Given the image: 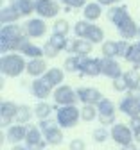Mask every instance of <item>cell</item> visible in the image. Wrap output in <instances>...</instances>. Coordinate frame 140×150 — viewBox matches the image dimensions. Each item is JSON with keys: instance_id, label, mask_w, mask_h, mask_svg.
I'll use <instances>...</instances> for the list:
<instances>
[{"instance_id": "obj_2", "label": "cell", "mask_w": 140, "mask_h": 150, "mask_svg": "<svg viewBox=\"0 0 140 150\" xmlns=\"http://www.w3.org/2000/svg\"><path fill=\"white\" fill-rule=\"evenodd\" d=\"M81 120V109L77 105H59L56 109V122L61 129H72Z\"/></svg>"}, {"instance_id": "obj_46", "label": "cell", "mask_w": 140, "mask_h": 150, "mask_svg": "<svg viewBox=\"0 0 140 150\" xmlns=\"http://www.w3.org/2000/svg\"><path fill=\"white\" fill-rule=\"evenodd\" d=\"M128 125L131 127V130H133V132H136V130L140 129V115H136V116H131Z\"/></svg>"}, {"instance_id": "obj_43", "label": "cell", "mask_w": 140, "mask_h": 150, "mask_svg": "<svg viewBox=\"0 0 140 150\" xmlns=\"http://www.w3.org/2000/svg\"><path fill=\"white\" fill-rule=\"evenodd\" d=\"M56 125H59L57 122H54V120H50V118H45V120H39V123H38V127L42 129V132H47V130H50L52 127H56Z\"/></svg>"}, {"instance_id": "obj_39", "label": "cell", "mask_w": 140, "mask_h": 150, "mask_svg": "<svg viewBox=\"0 0 140 150\" xmlns=\"http://www.w3.org/2000/svg\"><path fill=\"white\" fill-rule=\"evenodd\" d=\"M68 22L67 20H56L54 22V27H52V32L54 34H63V36H67L68 34Z\"/></svg>"}, {"instance_id": "obj_28", "label": "cell", "mask_w": 140, "mask_h": 150, "mask_svg": "<svg viewBox=\"0 0 140 150\" xmlns=\"http://www.w3.org/2000/svg\"><path fill=\"white\" fill-rule=\"evenodd\" d=\"M122 77H124V81L128 84V89H133V88H138L140 86V75L136 71V66L131 68V70H128V71H124Z\"/></svg>"}, {"instance_id": "obj_26", "label": "cell", "mask_w": 140, "mask_h": 150, "mask_svg": "<svg viewBox=\"0 0 140 150\" xmlns=\"http://www.w3.org/2000/svg\"><path fill=\"white\" fill-rule=\"evenodd\" d=\"M43 77L52 84V86H61V82L65 81V71L61 68H49L45 71Z\"/></svg>"}, {"instance_id": "obj_35", "label": "cell", "mask_w": 140, "mask_h": 150, "mask_svg": "<svg viewBox=\"0 0 140 150\" xmlns=\"http://www.w3.org/2000/svg\"><path fill=\"white\" fill-rule=\"evenodd\" d=\"M126 61L128 63H131L133 66H140V41H136V43H133L131 45V52H129V55L126 57Z\"/></svg>"}, {"instance_id": "obj_53", "label": "cell", "mask_w": 140, "mask_h": 150, "mask_svg": "<svg viewBox=\"0 0 140 150\" xmlns=\"http://www.w3.org/2000/svg\"><path fill=\"white\" fill-rule=\"evenodd\" d=\"M118 2H121V0H115V4H118Z\"/></svg>"}, {"instance_id": "obj_11", "label": "cell", "mask_w": 140, "mask_h": 150, "mask_svg": "<svg viewBox=\"0 0 140 150\" xmlns=\"http://www.w3.org/2000/svg\"><path fill=\"white\" fill-rule=\"evenodd\" d=\"M77 97H79V102L83 104H92V105H97L99 102H101L104 97L103 93L95 89V88H77Z\"/></svg>"}, {"instance_id": "obj_40", "label": "cell", "mask_w": 140, "mask_h": 150, "mask_svg": "<svg viewBox=\"0 0 140 150\" xmlns=\"http://www.w3.org/2000/svg\"><path fill=\"white\" fill-rule=\"evenodd\" d=\"M43 52H45V57H49V59H54V57H57V54L61 52L56 45H52L50 41H47L45 45H43Z\"/></svg>"}, {"instance_id": "obj_23", "label": "cell", "mask_w": 140, "mask_h": 150, "mask_svg": "<svg viewBox=\"0 0 140 150\" xmlns=\"http://www.w3.org/2000/svg\"><path fill=\"white\" fill-rule=\"evenodd\" d=\"M101 14H103V6L99 2H90V4H86L83 7V16H85V20H88V22L99 20Z\"/></svg>"}, {"instance_id": "obj_21", "label": "cell", "mask_w": 140, "mask_h": 150, "mask_svg": "<svg viewBox=\"0 0 140 150\" xmlns=\"http://www.w3.org/2000/svg\"><path fill=\"white\" fill-rule=\"evenodd\" d=\"M22 16H29L36 13V0H11L9 2Z\"/></svg>"}, {"instance_id": "obj_45", "label": "cell", "mask_w": 140, "mask_h": 150, "mask_svg": "<svg viewBox=\"0 0 140 150\" xmlns=\"http://www.w3.org/2000/svg\"><path fill=\"white\" fill-rule=\"evenodd\" d=\"M68 148H70V150H85V148H86V145H85V141H83V139L75 138V139H72V141H70Z\"/></svg>"}, {"instance_id": "obj_32", "label": "cell", "mask_w": 140, "mask_h": 150, "mask_svg": "<svg viewBox=\"0 0 140 150\" xmlns=\"http://www.w3.org/2000/svg\"><path fill=\"white\" fill-rule=\"evenodd\" d=\"M52 111H56V107H52V105L47 104V102H39V104L34 107V115H36L39 120H45V118L50 116Z\"/></svg>"}, {"instance_id": "obj_15", "label": "cell", "mask_w": 140, "mask_h": 150, "mask_svg": "<svg viewBox=\"0 0 140 150\" xmlns=\"http://www.w3.org/2000/svg\"><path fill=\"white\" fill-rule=\"evenodd\" d=\"M18 107L20 105L14 102H2V105H0V123H2V127L11 125V122L16 118Z\"/></svg>"}, {"instance_id": "obj_22", "label": "cell", "mask_w": 140, "mask_h": 150, "mask_svg": "<svg viewBox=\"0 0 140 150\" xmlns=\"http://www.w3.org/2000/svg\"><path fill=\"white\" fill-rule=\"evenodd\" d=\"M128 6H111L110 11H108V18H110V22H113L115 25L118 23H122L126 18H128Z\"/></svg>"}, {"instance_id": "obj_3", "label": "cell", "mask_w": 140, "mask_h": 150, "mask_svg": "<svg viewBox=\"0 0 140 150\" xmlns=\"http://www.w3.org/2000/svg\"><path fill=\"white\" fill-rule=\"evenodd\" d=\"M77 55V54H75ZM79 75H85V77H97V75H103V63L101 59H93L90 55H79Z\"/></svg>"}, {"instance_id": "obj_13", "label": "cell", "mask_w": 140, "mask_h": 150, "mask_svg": "<svg viewBox=\"0 0 140 150\" xmlns=\"http://www.w3.org/2000/svg\"><path fill=\"white\" fill-rule=\"evenodd\" d=\"M24 29H25V34H27L29 38H42V36H45V32H47V23H45L43 18L38 16V18L29 20Z\"/></svg>"}, {"instance_id": "obj_16", "label": "cell", "mask_w": 140, "mask_h": 150, "mask_svg": "<svg viewBox=\"0 0 140 150\" xmlns=\"http://www.w3.org/2000/svg\"><path fill=\"white\" fill-rule=\"evenodd\" d=\"M118 111L124 112V115H128L129 118L136 116V115H140V100H136V98L128 95V97H124L121 100V104H118Z\"/></svg>"}, {"instance_id": "obj_33", "label": "cell", "mask_w": 140, "mask_h": 150, "mask_svg": "<svg viewBox=\"0 0 140 150\" xmlns=\"http://www.w3.org/2000/svg\"><path fill=\"white\" fill-rule=\"evenodd\" d=\"M22 54L25 55V57H29V59H36V57H43V55H45L43 47H38V45H32V43H29L22 50Z\"/></svg>"}, {"instance_id": "obj_47", "label": "cell", "mask_w": 140, "mask_h": 150, "mask_svg": "<svg viewBox=\"0 0 140 150\" xmlns=\"http://www.w3.org/2000/svg\"><path fill=\"white\" fill-rule=\"evenodd\" d=\"M128 95L133 97V98H136V100H140V86L138 88H133V89H128Z\"/></svg>"}, {"instance_id": "obj_8", "label": "cell", "mask_w": 140, "mask_h": 150, "mask_svg": "<svg viewBox=\"0 0 140 150\" xmlns=\"http://www.w3.org/2000/svg\"><path fill=\"white\" fill-rule=\"evenodd\" d=\"M43 132L39 127H29V132L25 136V145L29 150H43L47 143V139H43Z\"/></svg>"}, {"instance_id": "obj_6", "label": "cell", "mask_w": 140, "mask_h": 150, "mask_svg": "<svg viewBox=\"0 0 140 150\" xmlns=\"http://www.w3.org/2000/svg\"><path fill=\"white\" fill-rule=\"evenodd\" d=\"M97 111H99V122H101V125H111L115 123V105L111 100L108 98H103L101 102L97 104Z\"/></svg>"}, {"instance_id": "obj_14", "label": "cell", "mask_w": 140, "mask_h": 150, "mask_svg": "<svg viewBox=\"0 0 140 150\" xmlns=\"http://www.w3.org/2000/svg\"><path fill=\"white\" fill-rule=\"evenodd\" d=\"M101 63H103V75H104V77H108V79H111V81L122 77L124 71H122L121 64L115 61V57H103Z\"/></svg>"}, {"instance_id": "obj_9", "label": "cell", "mask_w": 140, "mask_h": 150, "mask_svg": "<svg viewBox=\"0 0 140 150\" xmlns=\"http://www.w3.org/2000/svg\"><path fill=\"white\" fill-rule=\"evenodd\" d=\"M29 36L24 34L20 38H14V40H0V50L2 54H7V52H22L27 45H29Z\"/></svg>"}, {"instance_id": "obj_34", "label": "cell", "mask_w": 140, "mask_h": 150, "mask_svg": "<svg viewBox=\"0 0 140 150\" xmlns=\"http://www.w3.org/2000/svg\"><path fill=\"white\" fill-rule=\"evenodd\" d=\"M92 23H93V22H88V20H79V22L74 25V34H75L77 38H83V40H86V34H88V30H90Z\"/></svg>"}, {"instance_id": "obj_25", "label": "cell", "mask_w": 140, "mask_h": 150, "mask_svg": "<svg viewBox=\"0 0 140 150\" xmlns=\"http://www.w3.org/2000/svg\"><path fill=\"white\" fill-rule=\"evenodd\" d=\"M43 136H45L47 143H49V145H54V146L61 145L63 139H65V138H63V130H61V127H59V125H56V127H52L50 130L43 132Z\"/></svg>"}, {"instance_id": "obj_41", "label": "cell", "mask_w": 140, "mask_h": 150, "mask_svg": "<svg viewBox=\"0 0 140 150\" xmlns=\"http://www.w3.org/2000/svg\"><path fill=\"white\" fill-rule=\"evenodd\" d=\"M131 52V43L128 40H122V41H118V57H128Z\"/></svg>"}, {"instance_id": "obj_37", "label": "cell", "mask_w": 140, "mask_h": 150, "mask_svg": "<svg viewBox=\"0 0 140 150\" xmlns=\"http://www.w3.org/2000/svg\"><path fill=\"white\" fill-rule=\"evenodd\" d=\"M49 41L52 45H56L59 50H67V47H68V40H67V36H63V34H54L52 32V36H50Z\"/></svg>"}, {"instance_id": "obj_18", "label": "cell", "mask_w": 140, "mask_h": 150, "mask_svg": "<svg viewBox=\"0 0 140 150\" xmlns=\"http://www.w3.org/2000/svg\"><path fill=\"white\" fill-rule=\"evenodd\" d=\"M47 70H49V66H47L45 59H42V57H36V59H29L27 61L25 71L31 75V77H34V79L36 77H43Z\"/></svg>"}, {"instance_id": "obj_4", "label": "cell", "mask_w": 140, "mask_h": 150, "mask_svg": "<svg viewBox=\"0 0 140 150\" xmlns=\"http://www.w3.org/2000/svg\"><path fill=\"white\" fill-rule=\"evenodd\" d=\"M54 102L57 105H75L79 102V97H77V91H74L70 86H57L54 89V95H52Z\"/></svg>"}, {"instance_id": "obj_52", "label": "cell", "mask_w": 140, "mask_h": 150, "mask_svg": "<svg viewBox=\"0 0 140 150\" xmlns=\"http://www.w3.org/2000/svg\"><path fill=\"white\" fill-rule=\"evenodd\" d=\"M138 41H140V29H138Z\"/></svg>"}, {"instance_id": "obj_49", "label": "cell", "mask_w": 140, "mask_h": 150, "mask_svg": "<svg viewBox=\"0 0 140 150\" xmlns=\"http://www.w3.org/2000/svg\"><path fill=\"white\" fill-rule=\"evenodd\" d=\"M122 150H138V148H136L133 143H129V145H124V146H122Z\"/></svg>"}, {"instance_id": "obj_1", "label": "cell", "mask_w": 140, "mask_h": 150, "mask_svg": "<svg viewBox=\"0 0 140 150\" xmlns=\"http://www.w3.org/2000/svg\"><path fill=\"white\" fill-rule=\"evenodd\" d=\"M27 68V63L24 55L20 54H2L0 59V70L6 77H20L22 71Z\"/></svg>"}, {"instance_id": "obj_5", "label": "cell", "mask_w": 140, "mask_h": 150, "mask_svg": "<svg viewBox=\"0 0 140 150\" xmlns=\"http://www.w3.org/2000/svg\"><path fill=\"white\" fill-rule=\"evenodd\" d=\"M111 139H113L115 143H118L121 146H124V145L133 143L135 132L131 130V127L126 125V123H115V125L111 127Z\"/></svg>"}, {"instance_id": "obj_19", "label": "cell", "mask_w": 140, "mask_h": 150, "mask_svg": "<svg viewBox=\"0 0 140 150\" xmlns=\"http://www.w3.org/2000/svg\"><path fill=\"white\" fill-rule=\"evenodd\" d=\"M27 132H29V127H25V123H16V125H9L6 138L11 143H20V141L25 139Z\"/></svg>"}, {"instance_id": "obj_44", "label": "cell", "mask_w": 140, "mask_h": 150, "mask_svg": "<svg viewBox=\"0 0 140 150\" xmlns=\"http://www.w3.org/2000/svg\"><path fill=\"white\" fill-rule=\"evenodd\" d=\"M113 89H115V91H126V89H128V84H126L124 77L113 79Z\"/></svg>"}, {"instance_id": "obj_29", "label": "cell", "mask_w": 140, "mask_h": 150, "mask_svg": "<svg viewBox=\"0 0 140 150\" xmlns=\"http://www.w3.org/2000/svg\"><path fill=\"white\" fill-rule=\"evenodd\" d=\"M86 40L92 41V43H104V30L92 23V27H90V30L86 34Z\"/></svg>"}, {"instance_id": "obj_36", "label": "cell", "mask_w": 140, "mask_h": 150, "mask_svg": "<svg viewBox=\"0 0 140 150\" xmlns=\"http://www.w3.org/2000/svg\"><path fill=\"white\" fill-rule=\"evenodd\" d=\"M79 66H81V63H79V55H70V57H67L65 63H63V68L68 73L79 71Z\"/></svg>"}, {"instance_id": "obj_24", "label": "cell", "mask_w": 140, "mask_h": 150, "mask_svg": "<svg viewBox=\"0 0 140 150\" xmlns=\"http://www.w3.org/2000/svg\"><path fill=\"white\" fill-rule=\"evenodd\" d=\"M20 18H22V14H20L11 4L2 7V11H0V22H2V25H7V23H16Z\"/></svg>"}, {"instance_id": "obj_20", "label": "cell", "mask_w": 140, "mask_h": 150, "mask_svg": "<svg viewBox=\"0 0 140 150\" xmlns=\"http://www.w3.org/2000/svg\"><path fill=\"white\" fill-rule=\"evenodd\" d=\"M25 34V29L22 25L16 23H7L2 25V30H0V40H14V38H20Z\"/></svg>"}, {"instance_id": "obj_31", "label": "cell", "mask_w": 140, "mask_h": 150, "mask_svg": "<svg viewBox=\"0 0 140 150\" xmlns=\"http://www.w3.org/2000/svg\"><path fill=\"white\" fill-rule=\"evenodd\" d=\"M99 116V111H97V105H92V104H83V109H81V120L83 122H92Z\"/></svg>"}, {"instance_id": "obj_51", "label": "cell", "mask_w": 140, "mask_h": 150, "mask_svg": "<svg viewBox=\"0 0 140 150\" xmlns=\"http://www.w3.org/2000/svg\"><path fill=\"white\" fill-rule=\"evenodd\" d=\"M135 141H138V143H140V129L135 132Z\"/></svg>"}, {"instance_id": "obj_42", "label": "cell", "mask_w": 140, "mask_h": 150, "mask_svg": "<svg viewBox=\"0 0 140 150\" xmlns=\"http://www.w3.org/2000/svg\"><path fill=\"white\" fill-rule=\"evenodd\" d=\"M61 4H65L67 7H70V9H81V7H85L88 2L86 0H59Z\"/></svg>"}, {"instance_id": "obj_27", "label": "cell", "mask_w": 140, "mask_h": 150, "mask_svg": "<svg viewBox=\"0 0 140 150\" xmlns=\"http://www.w3.org/2000/svg\"><path fill=\"white\" fill-rule=\"evenodd\" d=\"M32 116H34V109H32V107H29V105H20L14 122H16V123H29Z\"/></svg>"}, {"instance_id": "obj_12", "label": "cell", "mask_w": 140, "mask_h": 150, "mask_svg": "<svg viewBox=\"0 0 140 150\" xmlns=\"http://www.w3.org/2000/svg\"><path fill=\"white\" fill-rule=\"evenodd\" d=\"M138 29H140V25H136V22L131 16H128L122 23L117 25V30L121 34V38L122 40H128V41L133 40V38H138Z\"/></svg>"}, {"instance_id": "obj_50", "label": "cell", "mask_w": 140, "mask_h": 150, "mask_svg": "<svg viewBox=\"0 0 140 150\" xmlns=\"http://www.w3.org/2000/svg\"><path fill=\"white\" fill-rule=\"evenodd\" d=\"M11 150H29V148H27V146H22V145H14Z\"/></svg>"}, {"instance_id": "obj_17", "label": "cell", "mask_w": 140, "mask_h": 150, "mask_svg": "<svg viewBox=\"0 0 140 150\" xmlns=\"http://www.w3.org/2000/svg\"><path fill=\"white\" fill-rule=\"evenodd\" d=\"M93 48V43L88 41V40H83V38H77L72 43H68L67 47V52H72V54H77V55H88Z\"/></svg>"}, {"instance_id": "obj_38", "label": "cell", "mask_w": 140, "mask_h": 150, "mask_svg": "<svg viewBox=\"0 0 140 150\" xmlns=\"http://www.w3.org/2000/svg\"><path fill=\"white\" fill-rule=\"evenodd\" d=\"M110 134H111V132H108V129L103 125V127H99V129L93 130V141H95V143H104V141L110 138Z\"/></svg>"}, {"instance_id": "obj_30", "label": "cell", "mask_w": 140, "mask_h": 150, "mask_svg": "<svg viewBox=\"0 0 140 150\" xmlns=\"http://www.w3.org/2000/svg\"><path fill=\"white\" fill-rule=\"evenodd\" d=\"M101 52L104 57H117L118 55V41H111V40L104 41L101 47Z\"/></svg>"}, {"instance_id": "obj_10", "label": "cell", "mask_w": 140, "mask_h": 150, "mask_svg": "<svg viewBox=\"0 0 140 150\" xmlns=\"http://www.w3.org/2000/svg\"><path fill=\"white\" fill-rule=\"evenodd\" d=\"M52 84L45 79V77H36L32 82H31V91H32V95L39 100H43L47 97H50V93H52Z\"/></svg>"}, {"instance_id": "obj_7", "label": "cell", "mask_w": 140, "mask_h": 150, "mask_svg": "<svg viewBox=\"0 0 140 150\" xmlns=\"http://www.w3.org/2000/svg\"><path fill=\"white\" fill-rule=\"evenodd\" d=\"M59 11V0H36V13L43 20L57 16Z\"/></svg>"}, {"instance_id": "obj_48", "label": "cell", "mask_w": 140, "mask_h": 150, "mask_svg": "<svg viewBox=\"0 0 140 150\" xmlns=\"http://www.w3.org/2000/svg\"><path fill=\"white\" fill-rule=\"evenodd\" d=\"M101 6H113L115 4V0H97Z\"/></svg>"}]
</instances>
